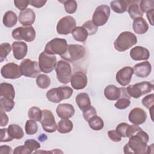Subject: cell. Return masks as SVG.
<instances>
[{"instance_id":"8992f818","label":"cell","mask_w":154,"mask_h":154,"mask_svg":"<svg viewBox=\"0 0 154 154\" xmlns=\"http://www.w3.org/2000/svg\"><path fill=\"white\" fill-rule=\"evenodd\" d=\"M66 40L62 38H54L48 42L45 47V52L50 55L64 54L67 49Z\"/></svg>"},{"instance_id":"ee69618b","label":"cell","mask_w":154,"mask_h":154,"mask_svg":"<svg viewBox=\"0 0 154 154\" xmlns=\"http://www.w3.org/2000/svg\"><path fill=\"white\" fill-rule=\"evenodd\" d=\"M82 114L85 120L88 122L92 117L97 115V111L95 108L91 105L85 110L82 111Z\"/></svg>"},{"instance_id":"484cf974","label":"cell","mask_w":154,"mask_h":154,"mask_svg":"<svg viewBox=\"0 0 154 154\" xmlns=\"http://www.w3.org/2000/svg\"><path fill=\"white\" fill-rule=\"evenodd\" d=\"M138 2H139L137 1H128L127 11L129 16L134 20L138 17H143L144 14L140 9Z\"/></svg>"},{"instance_id":"4fadbf2b","label":"cell","mask_w":154,"mask_h":154,"mask_svg":"<svg viewBox=\"0 0 154 154\" xmlns=\"http://www.w3.org/2000/svg\"><path fill=\"white\" fill-rule=\"evenodd\" d=\"M76 22L74 17L66 16L61 18L57 25V32L59 34L67 35L72 32L76 27Z\"/></svg>"},{"instance_id":"7dc6e473","label":"cell","mask_w":154,"mask_h":154,"mask_svg":"<svg viewBox=\"0 0 154 154\" xmlns=\"http://www.w3.org/2000/svg\"><path fill=\"white\" fill-rule=\"evenodd\" d=\"M1 133V142H9L11 141L13 139L10 136L7 128H2L0 129Z\"/></svg>"},{"instance_id":"30bf717a","label":"cell","mask_w":154,"mask_h":154,"mask_svg":"<svg viewBox=\"0 0 154 154\" xmlns=\"http://www.w3.org/2000/svg\"><path fill=\"white\" fill-rule=\"evenodd\" d=\"M57 63V57L55 55L48 54L45 51L39 55L38 64L41 71L43 73H51L55 68Z\"/></svg>"},{"instance_id":"d4e9b609","label":"cell","mask_w":154,"mask_h":154,"mask_svg":"<svg viewBox=\"0 0 154 154\" xmlns=\"http://www.w3.org/2000/svg\"><path fill=\"white\" fill-rule=\"evenodd\" d=\"M132 28L135 33L143 34L147 31L149 25L147 21L143 17H138L134 20Z\"/></svg>"},{"instance_id":"2e32d148","label":"cell","mask_w":154,"mask_h":154,"mask_svg":"<svg viewBox=\"0 0 154 154\" xmlns=\"http://www.w3.org/2000/svg\"><path fill=\"white\" fill-rule=\"evenodd\" d=\"M87 81L86 74L82 71L75 72L70 79V84L72 88L77 90L84 89L87 86Z\"/></svg>"},{"instance_id":"ba28073f","label":"cell","mask_w":154,"mask_h":154,"mask_svg":"<svg viewBox=\"0 0 154 154\" xmlns=\"http://www.w3.org/2000/svg\"><path fill=\"white\" fill-rule=\"evenodd\" d=\"M20 69L22 75L29 78H37L41 72L38 63L26 58L23 60L20 64Z\"/></svg>"},{"instance_id":"11a10c76","label":"cell","mask_w":154,"mask_h":154,"mask_svg":"<svg viewBox=\"0 0 154 154\" xmlns=\"http://www.w3.org/2000/svg\"><path fill=\"white\" fill-rule=\"evenodd\" d=\"M11 154L13 153V152L12 151V149L11 147L4 145V146H0V154Z\"/></svg>"},{"instance_id":"681fc988","label":"cell","mask_w":154,"mask_h":154,"mask_svg":"<svg viewBox=\"0 0 154 154\" xmlns=\"http://www.w3.org/2000/svg\"><path fill=\"white\" fill-rule=\"evenodd\" d=\"M108 136L114 142H119L122 140V137L116 130L109 131L108 132Z\"/></svg>"},{"instance_id":"f907efd6","label":"cell","mask_w":154,"mask_h":154,"mask_svg":"<svg viewBox=\"0 0 154 154\" xmlns=\"http://www.w3.org/2000/svg\"><path fill=\"white\" fill-rule=\"evenodd\" d=\"M14 154H31L32 152L26 147L25 145L24 146H19L16 147L14 151Z\"/></svg>"},{"instance_id":"44dd1931","label":"cell","mask_w":154,"mask_h":154,"mask_svg":"<svg viewBox=\"0 0 154 154\" xmlns=\"http://www.w3.org/2000/svg\"><path fill=\"white\" fill-rule=\"evenodd\" d=\"M12 50L14 57L20 60L25 57L28 52V46L23 42L16 41L12 43Z\"/></svg>"},{"instance_id":"83f0119b","label":"cell","mask_w":154,"mask_h":154,"mask_svg":"<svg viewBox=\"0 0 154 154\" xmlns=\"http://www.w3.org/2000/svg\"><path fill=\"white\" fill-rule=\"evenodd\" d=\"M0 93L1 97H8L12 99H14L15 97V90L13 85L10 83H1Z\"/></svg>"},{"instance_id":"d590c367","label":"cell","mask_w":154,"mask_h":154,"mask_svg":"<svg viewBox=\"0 0 154 154\" xmlns=\"http://www.w3.org/2000/svg\"><path fill=\"white\" fill-rule=\"evenodd\" d=\"M36 84L37 86L42 89H46L51 84L50 78L45 74H40L36 78Z\"/></svg>"},{"instance_id":"e575fe53","label":"cell","mask_w":154,"mask_h":154,"mask_svg":"<svg viewBox=\"0 0 154 154\" xmlns=\"http://www.w3.org/2000/svg\"><path fill=\"white\" fill-rule=\"evenodd\" d=\"M88 123L90 128L94 131H100L102 129L104 126L103 120L97 115L92 117L88 121Z\"/></svg>"},{"instance_id":"3957f363","label":"cell","mask_w":154,"mask_h":154,"mask_svg":"<svg viewBox=\"0 0 154 154\" xmlns=\"http://www.w3.org/2000/svg\"><path fill=\"white\" fill-rule=\"evenodd\" d=\"M73 89L68 86L53 88L46 92V98L54 103H59L63 100L69 99L73 94Z\"/></svg>"},{"instance_id":"7bdbcfd3","label":"cell","mask_w":154,"mask_h":154,"mask_svg":"<svg viewBox=\"0 0 154 154\" xmlns=\"http://www.w3.org/2000/svg\"><path fill=\"white\" fill-rule=\"evenodd\" d=\"M82 26L87 31L88 35H92L96 34L98 30V28L92 22V20H87L85 22Z\"/></svg>"},{"instance_id":"ab89813d","label":"cell","mask_w":154,"mask_h":154,"mask_svg":"<svg viewBox=\"0 0 154 154\" xmlns=\"http://www.w3.org/2000/svg\"><path fill=\"white\" fill-rule=\"evenodd\" d=\"M12 48L8 43H3L0 45V62H2L10 54Z\"/></svg>"},{"instance_id":"7a4b0ae2","label":"cell","mask_w":154,"mask_h":154,"mask_svg":"<svg viewBox=\"0 0 154 154\" xmlns=\"http://www.w3.org/2000/svg\"><path fill=\"white\" fill-rule=\"evenodd\" d=\"M137 43V37L130 31H124L119 34L114 42V48L119 52L127 51Z\"/></svg>"},{"instance_id":"277c9868","label":"cell","mask_w":154,"mask_h":154,"mask_svg":"<svg viewBox=\"0 0 154 154\" xmlns=\"http://www.w3.org/2000/svg\"><path fill=\"white\" fill-rule=\"evenodd\" d=\"M86 54L84 46L78 44L69 45L66 52L60 57L67 62H75L82 59Z\"/></svg>"},{"instance_id":"e0dca14e","label":"cell","mask_w":154,"mask_h":154,"mask_svg":"<svg viewBox=\"0 0 154 154\" xmlns=\"http://www.w3.org/2000/svg\"><path fill=\"white\" fill-rule=\"evenodd\" d=\"M128 119L132 124L140 125L146 122L147 119V114L142 108L136 107L130 111L128 116Z\"/></svg>"},{"instance_id":"f6af8a7d","label":"cell","mask_w":154,"mask_h":154,"mask_svg":"<svg viewBox=\"0 0 154 154\" xmlns=\"http://www.w3.org/2000/svg\"><path fill=\"white\" fill-rule=\"evenodd\" d=\"M25 145L26 147L32 153L34 150H36L40 148V144L34 139H28L25 141Z\"/></svg>"},{"instance_id":"ffe728a7","label":"cell","mask_w":154,"mask_h":154,"mask_svg":"<svg viewBox=\"0 0 154 154\" xmlns=\"http://www.w3.org/2000/svg\"><path fill=\"white\" fill-rule=\"evenodd\" d=\"M129 55L131 58L135 61L147 60L150 57V52L144 47L137 46L131 49Z\"/></svg>"},{"instance_id":"f546056e","label":"cell","mask_w":154,"mask_h":154,"mask_svg":"<svg viewBox=\"0 0 154 154\" xmlns=\"http://www.w3.org/2000/svg\"><path fill=\"white\" fill-rule=\"evenodd\" d=\"M17 22V17L16 14L13 11H7L4 15L2 22L5 26L7 28H12Z\"/></svg>"},{"instance_id":"9f6ffc18","label":"cell","mask_w":154,"mask_h":154,"mask_svg":"<svg viewBox=\"0 0 154 154\" xmlns=\"http://www.w3.org/2000/svg\"><path fill=\"white\" fill-rule=\"evenodd\" d=\"M154 12V9H152L150 11H149L148 12H147V17L150 22V23L151 24V25H153V14Z\"/></svg>"},{"instance_id":"f1b7e54d","label":"cell","mask_w":154,"mask_h":154,"mask_svg":"<svg viewBox=\"0 0 154 154\" xmlns=\"http://www.w3.org/2000/svg\"><path fill=\"white\" fill-rule=\"evenodd\" d=\"M111 10L116 13L122 14L127 11L128 7V1L116 0L110 2Z\"/></svg>"},{"instance_id":"4dcf8cb0","label":"cell","mask_w":154,"mask_h":154,"mask_svg":"<svg viewBox=\"0 0 154 154\" xmlns=\"http://www.w3.org/2000/svg\"><path fill=\"white\" fill-rule=\"evenodd\" d=\"M8 132L13 139L20 140L24 136V132L22 128L18 125L11 124L8 126Z\"/></svg>"},{"instance_id":"b9f144b4","label":"cell","mask_w":154,"mask_h":154,"mask_svg":"<svg viewBox=\"0 0 154 154\" xmlns=\"http://www.w3.org/2000/svg\"><path fill=\"white\" fill-rule=\"evenodd\" d=\"M140 7L142 12L147 13L149 11L154 9L153 0H142L140 2Z\"/></svg>"},{"instance_id":"ac0fdd59","label":"cell","mask_w":154,"mask_h":154,"mask_svg":"<svg viewBox=\"0 0 154 154\" xmlns=\"http://www.w3.org/2000/svg\"><path fill=\"white\" fill-rule=\"evenodd\" d=\"M134 73L139 78H147L151 73L152 66L148 61L138 63L134 66Z\"/></svg>"},{"instance_id":"1f68e13d","label":"cell","mask_w":154,"mask_h":154,"mask_svg":"<svg viewBox=\"0 0 154 154\" xmlns=\"http://www.w3.org/2000/svg\"><path fill=\"white\" fill-rule=\"evenodd\" d=\"M73 128V123L69 119H63L57 124V131L61 134H67L72 131Z\"/></svg>"},{"instance_id":"8fae6325","label":"cell","mask_w":154,"mask_h":154,"mask_svg":"<svg viewBox=\"0 0 154 154\" xmlns=\"http://www.w3.org/2000/svg\"><path fill=\"white\" fill-rule=\"evenodd\" d=\"M109 16V7L105 4L100 5L96 8L92 16V22L97 27L103 26L108 22Z\"/></svg>"},{"instance_id":"816d5d0a","label":"cell","mask_w":154,"mask_h":154,"mask_svg":"<svg viewBox=\"0 0 154 154\" xmlns=\"http://www.w3.org/2000/svg\"><path fill=\"white\" fill-rule=\"evenodd\" d=\"M142 129L138 125H129L128 130H127V138H129L132 135H134L137 132Z\"/></svg>"},{"instance_id":"52a82bcc","label":"cell","mask_w":154,"mask_h":154,"mask_svg":"<svg viewBox=\"0 0 154 154\" xmlns=\"http://www.w3.org/2000/svg\"><path fill=\"white\" fill-rule=\"evenodd\" d=\"M55 72L58 81L62 84H68L72 76V67L70 64L66 61L60 60L57 63Z\"/></svg>"},{"instance_id":"836d02e7","label":"cell","mask_w":154,"mask_h":154,"mask_svg":"<svg viewBox=\"0 0 154 154\" xmlns=\"http://www.w3.org/2000/svg\"><path fill=\"white\" fill-rule=\"evenodd\" d=\"M15 102L13 99L8 97H1L0 99V109L4 112H10L14 108Z\"/></svg>"},{"instance_id":"7c38bea8","label":"cell","mask_w":154,"mask_h":154,"mask_svg":"<svg viewBox=\"0 0 154 154\" xmlns=\"http://www.w3.org/2000/svg\"><path fill=\"white\" fill-rule=\"evenodd\" d=\"M43 130L48 133H52L57 130V125L52 112L49 109L42 110V116L40 121Z\"/></svg>"},{"instance_id":"60d3db41","label":"cell","mask_w":154,"mask_h":154,"mask_svg":"<svg viewBox=\"0 0 154 154\" xmlns=\"http://www.w3.org/2000/svg\"><path fill=\"white\" fill-rule=\"evenodd\" d=\"M64 4V9L68 14H73L76 12L78 7L77 2L74 0L65 1L63 2Z\"/></svg>"},{"instance_id":"9a60e30c","label":"cell","mask_w":154,"mask_h":154,"mask_svg":"<svg viewBox=\"0 0 154 154\" xmlns=\"http://www.w3.org/2000/svg\"><path fill=\"white\" fill-rule=\"evenodd\" d=\"M133 74L132 68L130 66H125L117 72L116 75V81L122 86H126L130 83Z\"/></svg>"},{"instance_id":"9c48e42d","label":"cell","mask_w":154,"mask_h":154,"mask_svg":"<svg viewBox=\"0 0 154 154\" xmlns=\"http://www.w3.org/2000/svg\"><path fill=\"white\" fill-rule=\"evenodd\" d=\"M11 35L16 40L31 42L35 38V31L32 26H19L13 30Z\"/></svg>"},{"instance_id":"6da1fadb","label":"cell","mask_w":154,"mask_h":154,"mask_svg":"<svg viewBox=\"0 0 154 154\" xmlns=\"http://www.w3.org/2000/svg\"><path fill=\"white\" fill-rule=\"evenodd\" d=\"M129 138L128 142L123 147L125 153H147V143L149 140V137L147 132L141 129Z\"/></svg>"},{"instance_id":"f35d334b","label":"cell","mask_w":154,"mask_h":154,"mask_svg":"<svg viewBox=\"0 0 154 154\" xmlns=\"http://www.w3.org/2000/svg\"><path fill=\"white\" fill-rule=\"evenodd\" d=\"M142 104L146 107L147 109H149V111L151 112V117H152V111L153 109L154 106V94L153 93L150 94L149 95H147L142 99Z\"/></svg>"},{"instance_id":"5b68a950","label":"cell","mask_w":154,"mask_h":154,"mask_svg":"<svg viewBox=\"0 0 154 154\" xmlns=\"http://www.w3.org/2000/svg\"><path fill=\"white\" fill-rule=\"evenodd\" d=\"M153 84L148 81H143L129 85L126 88L128 94L135 99H138L152 91Z\"/></svg>"},{"instance_id":"5bb4252c","label":"cell","mask_w":154,"mask_h":154,"mask_svg":"<svg viewBox=\"0 0 154 154\" xmlns=\"http://www.w3.org/2000/svg\"><path fill=\"white\" fill-rule=\"evenodd\" d=\"M1 74L3 78L11 79L19 78L22 75L20 66L14 63H8L3 66L1 69Z\"/></svg>"},{"instance_id":"d6986e66","label":"cell","mask_w":154,"mask_h":154,"mask_svg":"<svg viewBox=\"0 0 154 154\" xmlns=\"http://www.w3.org/2000/svg\"><path fill=\"white\" fill-rule=\"evenodd\" d=\"M18 20L24 26H31L35 22V14L31 8H26L19 13Z\"/></svg>"},{"instance_id":"7402d4cb","label":"cell","mask_w":154,"mask_h":154,"mask_svg":"<svg viewBox=\"0 0 154 154\" xmlns=\"http://www.w3.org/2000/svg\"><path fill=\"white\" fill-rule=\"evenodd\" d=\"M75 110L73 106L70 103L59 104L56 108V112L61 119L71 118L75 114Z\"/></svg>"},{"instance_id":"74e56055","label":"cell","mask_w":154,"mask_h":154,"mask_svg":"<svg viewBox=\"0 0 154 154\" xmlns=\"http://www.w3.org/2000/svg\"><path fill=\"white\" fill-rule=\"evenodd\" d=\"M25 132L28 135H34L37 133L38 130V125L36 121L34 120H28L26 121L25 126Z\"/></svg>"},{"instance_id":"c3c4849f","label":"cell","mask_w":154,"mask_h":154,"mask_svg":"<svg viewBox=\"0 0 154 154\" xmlns=\"http://www.w3.org/2000/svg\"><path fill=\"white\" fill-rule=\"evenodd\" d=\"M14 4L16 7L21 11L26 10L28 4H29V1L26 0H15L14 1Z\"/></svg>"},{"instance_id":"cb8c5ba5","label":"cell","mask_w":154,"mask_h":154,"mask_svg":"<svg viewBox=\"0 0 154 154\" xmlns=\"http://www.w3.org/2000/svg\"><path fill=\"white\" fill-rule=\"evenodd\" d=\"M122 95L114 104L116 108L119 109H124L127 108L131 104V96L128 94L126 88L122 87Z\"/></svg>"},{"instance_id":"4316f807","label":"cell","mask_w":154,"mask_h":154,"mask_svg":"<svg viewBox=\"0 0 154 154\" xmlns=\"http://www.w3.org/2000/svg\"><path fill=\"white\" fill-rule=\"evenodd\" d=\"M76 103L81 111H84L91 106V101L89 95L87 93H81L75 97Z\"/></svg>"},{"instance_id":"db71d44e","label":"cell","mask_w":154,"mask_h":154,"mask_svg":"<svg viewBox=\"0 0 154 154\" xmlns=\"http://www.w3.org/2000/svg\"><path fill=\"white\" fill-rule=\"evenodd\" d=\"M8 123V117L5 112L1 111V126H5Z\"/></svg>"},{"instance_id":"f5cc1de1","label":"cell","mask_w":154,"mask_h":154,"mask_svg":"<svg viewBox=\"0 0 154 154\" xmlns=\"http://www.w3.org/2000/svg\"><path fill=\"white\" fill-rule=\"evenodd\" d=\"M47 2V1L46 0H32L29 1V4L35 7V8H41L43 7L45 4Z\"/></svg>"},{"instance_id":"603a6c76","label":"cell","mask_w":154,"mask_h":154,"mask_svg":"<svg viewBox=\"0 0 154 154\" xmlns=\"http://www.w3.org/2000/svg\"><path fill=\"white\" fill-rule=\"evenodd\" d=\"M105 97L109 100H116L122 95V88L114 85H108L104 89Z\"/></svg>"},{"instance_id":"8d00e7d4","label":"cell","mask_w":154,"mask_h":154,"mask_svg":"<svg viewBox=\"0 0 154 154\" xmlns=\"http://www.w3.org/2000/svg\"><path fill=\"white\" fill-rule=\"evenodd\" d=\"M28 118L36 122H40L42 116V110L37 106L30 108L28 112Z\"/></svg>"},{"instance_id":"d6a6232c","label":"cell","mask_w":154,"mask_h":154,"mask_svg":"<svg viewBox=\"0 0 154 154\" xmlns=\"http://www.w3.org/2000/svg\"><path fill=\"white\" fill-rule=\"evenodd\" d=\"M72 34L74 39L79 42H84L88 35L87 31L82 26L75 27L72 31Z\"/></svg>"},{"instance_id":"bcb514c9","label":"cell","mask_w":154,"mask_h":154,"mask_svg":"<svg viewBox=\"0 0 154 154\" xmlns=\"http://www.w3.org/2000/svg\"><path fill=\"white\" fill-rule=\"evenodd\" d=\"M129 124L127 123H119L116 129V131L117 132V133L122 137H125L127 138V130L129 126Z\"/></svg>"}]
</instances>
